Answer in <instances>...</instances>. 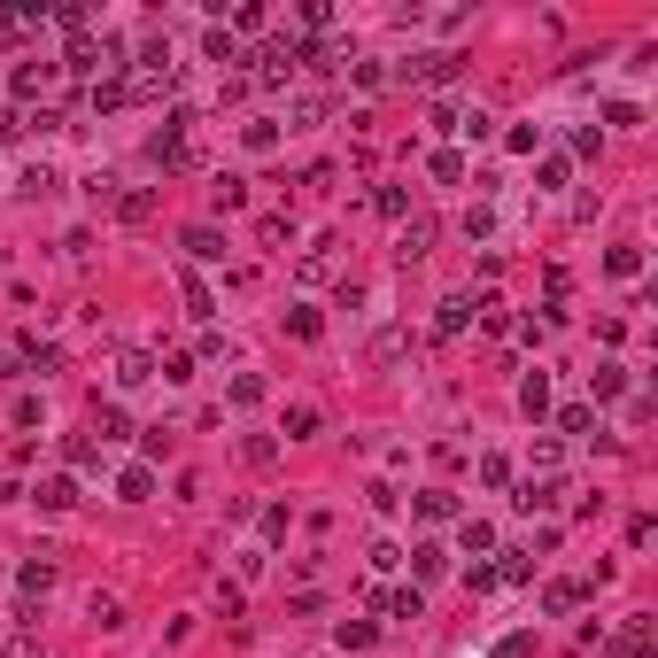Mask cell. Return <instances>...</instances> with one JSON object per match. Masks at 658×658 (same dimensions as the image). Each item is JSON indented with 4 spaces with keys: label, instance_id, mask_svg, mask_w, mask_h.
<instances>
[{
    "label": "cell",
    "instance_id": "cell-1",
    "mask_svg": "<svg viewBox=\"0 0 658 658\" xmlns=\"http://www.w3.org/2000/svg\"><path fill=\"white\" fill-rule=\"evenodd\" d=\"M179 86V62H171V39H148L140 47V62H132V78H124V93L132 101H155V93Z\"/></svg>",
    "mask_w": 658,
    "mask_h": 658
},
{
    "label": "cell",
    "instance_id": "cell-2",
    "mask_svg": "<svg viewBox=\"0 0 658 658\" xmlns=\"http://www.w3.org/2000/svg\"><path fill=\"white\" fill-rule=\"evenodd\" d=\"M651 635H658V620H651V612H628L620 628L604 635V651H612V658H658V643H651Z\"/></svg>",
    "mask_w": 658,
    "mask_h": 658
},
{
    "label": "cell",
    "instance_id": "cell-3",
    "mask_svg": "<svg viewBox=\"0 0 658 658\" xmlns=\"http://www.w3.org/2000/svg\"><path fill=\"white\" fill-rule=\"evenodd\" d=\"M480 310H496V295H488V287H480V295H449L442 310H434V333H442V341H457V333L473 326Z\"/></svg>",
    "mask_w": 658,
    "mask_h": 658
},
{
    "label": "cell",
    "instance_id": "cell-4",
    "mask_svg": "<svg viewBox=\"0 0 658 658\" xmlns=\"http://www.w3.org/2000/svg\"><path fill=\"white\" fill-rule=\"evenodd\" d=\"M434 233H442V225H434L426 210H411L403 233H395V264H426V256H434Z\"/></svg>",
    "mask_w": 658,
    "mask_h": 658
},
{
    "label": "cell",
    "instance_id": "cell-5",
    "mask_svg": "<svg viewBox=\"0 0 658 658\" xmlns=\"http://www.w3.org/2000/svg\"><path fill=\"white\" fill-rule=\"evenodd\" d=\"M465 70V55H449V47H434V55H411L403 62V78H419V86H449Z\"/></svg>",
    "mask_w": 658,
    "mask_h": 658
},
{
    "label": "cell",
    "instance_id": "cell-6",
    "mask_svg": "<svg viewBox=\"0 0 658 658\" xmlns=\"http://www.w3.org/2000/svg\"><path fill=\"white\" fill-rule=\"evenodd\" d=\"M372 612H388V620H426V597L419 589H372Z\"/></svg>",
    "mask_w": 658,
    "mask_h": 658
},
{
    "label": "cell",
    "instance_id": "cell-7",
    "mask_svg": "<svg viewBox=\"0 0 658 658\" xmlns=\"http://www.w3.org/2000/svg\"><path fill=\"white\" fill-rule=\"evenodd\" d=\"M16 589H24V597H47V589H55V558H47V550H31L24 566H16Z\"/></svg>",
    "mask_w": 658,
    "mask_h": 658
},
{
    "label": "cell",
    "instance_id": "cell-8",
    "mask_svg": "<svg viewBox=\"0 0 658 658\" xmlns=\"http://www.w3.org/2000/svg\"><path fill=\"white\" fill-rule=\"evenodd\" d=\"M148 380H155V357H148V349H117V388L132 395V388H148Z\"/></svg>",
    "mask_w": 658,
    "mask_h": 658
},
{
    "label": "cell",
    "instance_id": "cell-9",
    "mask_svg": "<svg viewBox=\"0 0 658 658\" xmlns=\"http://www.w3.org/2000/svg\"><path fill=\"white\" fill-rule=\"evenodd\" d=\"M31 504H39V511H70V504H78V480H70V473L39 480V488H31Z\"/></svg>",
    "mask_w": 658,
    "mask_h": 658
},
{
    "label": "cell",
    "instance_id": "cell-10",
    "mask_svg": "<svg viewBox=\"0 0 658 658\" xmlns=\"http://www.w3.org/2000/svg\"><path fill=\"white\" fill-rule=\"evenodd\" d=\"M411 504H419V519H426V527H449V519H457V496H449V488H419Z\"/></svg>",
    "mask_w": 658,
    "mask_h": 658
},
{
    "label": "cell",
    "instance_id": "cell-11",
    "mask_svg": "<svg viewBox=\"0 0 658 658\" xmlns=\"http://www.w3.org/2000/svg\"><path fill=\"white\" fill-rule=\"evenodd\" d=\"M558 496H566L558 480H519V496H511V504H519V511H558Z\"/></svg>",
    "mask_w": 658,
    "mask_h": 658
},
{
    "label": "cell",
    "instance_id": "cell-12",
    "mask_svg": "<svg viewBox=\"0 0 658 658\" xmlns=\"http://www.w3.org/2000/svg\"><path fill=\"white\" fill-rule=\"evenodd\" d=\"M318 403H287V419H279V434H287V442H310V434H318Z\"/></svg>",
    "mask_w": 658,
    "mask_h": 658
},
{
    "label": "cell",
    "instance_id": "cell-13",
    "mask_svg": "<svg viewBox=\"0 0 658 658\" xmlns=\"http://www.w3.org/2000/svg\"><path fill=\"white\" fill-rule=\"evenodd\" d=\"M86 628L117 635V628H124V604H117V597H101V589H93V597H86Z\"/></svg>",
    "mask_w": 658,
    "mask_h": 658
},
{
    "label": "cell",
    "instance_id": "cell-14",
    "mask_svg": "<svg viewBox=\"0 0 658 658\" xmlns=\"http://www.w3.org/2000/svg\"><path fill=\"white\" fill-rule=\"evenodd\" d=\"M186 256H194V264H217V256H225L217 225H186Z\"/></svg>",
    "mask_w": 658,
    "mask_h": 658
},
{
    "label": "cell",
    "instance_id": "cell-15",
    "mask_svg": "<svg viewBox=\"0 0 658 658\" xmlns=\"http://www.w3.org/2000/svg\"><path fill=\"white\" fill-rule=\"evenodd\" d=\"M117 496H124V504H148V496H155V473H148V465H124V473H117Z\"/></svg>",
    "mask_w": 658,
    "mask_h": 658
},
{
    "label": "cell",
    "instance_id": "cell-16",
    "mask_svg": "<svg viewBox=\"0 0 658 658\" xmlns=\"http://www.w3.org/2000/svg\"><path fill=\"white\" fill-rule=\"evenodd\" d=\"M16 364H39V372H55L62 349H55V341H39V333H24V341H16Z\"/></svg>",
    "mask_w": 658,
    "mask_h": 658
},
{
    "label": "cell",
    "instance_id": "cell-17",
    "mask_svg": "<svg viewBox=\"0 0 658 658\" xmlns=\"http://www.w3.org/2000/svg\"><path fill=\"white\" fill-rule=\"evenodd\" d=\"M55 86V62H24V70H16V101H31V93H47Z\"/></svg>",
    "mask_w": 658,
    "mask_h": 658
},
{
    "label": "cell",
    "instance_id": "cell-18",
    "mask_svg": "<svg viewBox=\"0 0 658 658\" xmlns=\"http://www.w3.org/2000/svg\"><path fill=\"white\" fill-rule=\"evenodd\" d=\"M620 388H628V364H597V372H589V395H597V403H612Z\"/></svg>",
    "mask_w": 658,
    "mask_h": 658
},
{
    "label": "cell",
    "instance_id": "cell-19",
    "mask_svg": "<svg viewBox=\"0 0 658 658\" xmlns=\"http://www.w3.org/2000/svg\"><path fill=\"white\" fill-rule=\"evenodd\" d=\"M573 604H581V581H550V589H542V612H550V620H566Z\"/></svg>",
    "mask_w": 658,
    "mask_h": 658
},
{
    "label": "cell",
    "instance_id": "cell-20",
    "mask_svg": "<svg viewBox=\"0 0 658 658\" xmlns=\"http://www.w3.org/2000/svg\"><path fill=\"white\" fill-rule=\"evenodd\" d=\"M256 240H264L271 256H279V248L295 240V217H279V210H271V217H256Z\"/></svg>",
    "mask_w": 658,
    "mask_h": 658
},
{
    "label": "cell",
    "instance_id": "cell-21",
    "mask_svg": "<svg viewBox=\"0 0 658 658\" xmlns=\"http://www.w3.org/2000/svg\"><path fill=\"white\" fill-rule=\"evenodd\" d=\"M519 411H527V419H542V411H550V380H542V372H527V380H519Z\"/></svg>",
    "mask_w": 658,
    "mask_h": 658
},
{
    "label": "cell",
    "instance_id": "cell-22",
    "mask_svg": "<svg viewBox=\"0 0 658 658\" xmlns=\"http://www.w3.org/2000/svg\"><path fill=\"white\" fill-rule=\"evenodd\" d=\"M93 434H101V442H124V434H132L124 403H101V411H93Z\"/></svg>",
    "mask_w": 658,
    "mask_h": 658
},
{
    "label": "cell",
    "instance_id": "cell-23",
    "mask_svg": "<svg viewBox=\"0 0 658 658\" xmlns=\"http://www.w3.org/2000/svg\"><path fill=\"white\" fill-rule=\"evenodd\" d=\"M117 217H124V225H148V217H155V194H148V186L117 194Z\"/></svg>",
    "mask_w": 658,
    "mask_h": 658
},
{
    "label": "cell",
    "instance_id": "cell-24",
    "mask_svg": "<svg viewBox=\"0 0 658 658\" xmlns=\"http://www.w3.org/2000/svg\"><path fill=\"white\" fill-rule=\"evenodd\" d=\"M202 55H210V62H240V39L225 24H210V31H202Z\"/></svg>",
    "mask_w": 658,
    "mask_h": 658
},
{
    "label": "cell",
    "instance_id": "cell-25",
    "mask_svg": "<svg viewBox=\"0 0 658 658\" xmlns=\"http://www.w3.org/2000/svg\"><path fill=\"white\" fill-rule=\"evenodd\" d=\"M179 295H186V310H194V318H217V295L202 287V279H194V271L179 279Z\"/></svg>",
    "mask_w": 658,
    "mask_h": 658
},
{
    "label": "cell",
    "instance_id": "cell-26",
    "mask_svg": "<svg viewBox=\"0 0 658 658\" xmlns=\"http://www.w3.org/2000/svg\"><path fill=\"white\" fill-rule=\"evenodd\" d=\"M287 333H295V341H318V333H326V318H318L310 302H295V310H287Z\"/></svg>",
    "mask_w": 658,
    "mask_h": 658
},
{
    "label": "cell",
    "instance_id": "cell-27",
    "mask_svg": "<svg viewBox=\"0 0 658 658\" xmlns=\"http://www.w3.org/2000/svg\"><path fill=\"white\" fill-rule=\"evenodd\" d=\"M372 620H341V628H333V643H341V651H372Z\"/></svg>",
    "mask_w": 658,
    "mask_h": 658
},
{
    "label": "cell",
    "instance_id": "cell-28",
    "mask_svg": "<svg viewBox=\"0 0 658 658\" xmlns=\"http://www.w3.org/2000/svg\"><path fill=\"white\" fill-rule=\"evenodd\" d=\"M302 279H310V287H318V279H333V240H318V248H310V256H302Z\"/></svg>",
    "mask_w": 658,
    "mask_h": 658
},
{
    "label": "cell",
    "instance_id": "cell-29",
    "mask_svg": "<svg viewBox=\"0 0 658 658\" xmlns=\"http://www.w3.org/2000/svg\"><path fill=\"white\" fill-rule=\"evenodd\" d=\"M93 109H124V101H132V93H124V78H93V93H86Z\"/></svg>",
    "mask_w": 658,
    "mask_h": 658
},
{
    "label": "cell",
    "instance_id": "cell-30",
    "mask_svg": "<svg viewBox=\"0 0 658 658\" xmlns=\"http://www.w3.org/2000/svg\"><path fill=\"white\" fill-rule=\"evenodd\" d=\"M589 426H597V403H566L558 411V434H589Z\"/></svg>",
    "mask_w": 658,
    "mask_h": 658
},
{
    "label": "cell",
    "instance_id": "cell-31",
    "mask_svg": "<svg viewBox=\"0 0 658 658\" xmlns=\"http://www.w3.org/2000/svg\"><path fill=\"white\" fill-rule=\"evenodd\" d=\"M426 171H434L442 186H457V179H465V155H457V148H434V163H426Z\"/></svg>",
    "mask_w": 658,
    "mask_h": 658
},
{
    "label": "cell",
    "instance_id": "cell-32",
    "mask_svg": "<svg viewBox=\"0 0 658 658\" xmlns=\"http://www.w3.org/2000/svg\"><path fill=\"white\" fill-rule=\"evenodd\" d=\"M411 573H419V581H434V573H449V558L434 550V542H419V550H411Z\"/></svg>",
    "mask_w": 658,
    "mask_h": 658
},
{
    "label": "cell",
    "instance_id": "cell-33",
    "mask_svg": "<svg viewBox=\"0 0 658 658\" xmlns=\"http://www.w3.org/2000/svg\"><path fill=\"white\" fill-rule=\"evenodd\" d=\"M372 210H380V217H411V194H403V186H380V194H372Z\"/></svg>",
    "mask_w": 658,
    "mask_h": 658
},
{
    "label": "cell",
    "instance_id": "cell-34",
    "mask_svg": "<svg viewBox=\"0 0 658 658\" xmlns=\"http://www.w3.org/2000/svg\"><path fill=\"white\" fill-rule=\"evenodd\" d=\"M604 271H612V279H635V271H643V248H612V256H604Z\"/></svg>",
    "mask_w": 658,
    "mask_h": 658
},
{
    "label": "cell",
    "instance_id": "cell-35",
    "mask_svg": "<svg viewBox=\"0 0 658 658\" xmlns=\"http://www.w3.org/2000/svg\"><path fill=\"white\" fill-rule=\"evenodd\" d=\"M457 535H465V550H473V558H480V550H496V527H488V519H465Z\"/></svg>",
    "mask_w": 658,
    "mask_h": 658
},
{
    "label": "cell",
    "instance_id": "cell-36",
    "mask_svg": "<svg viewBox=\"0 0 658 658\" xmlns=\"http://www.w3.org/2000/svg\"><path fill=\"white\" fill-rule=\"evenodd\" d=\"M496 558H504V566H496V581H527V573H535V558H527V550H496Z\"/></svg>",
    "mask_w": 658,
    "mask_h": 658
},
{
    "label": "cell",
    "instance_id": "cell-37",
    "mask_svg": "<svg viewBox=\"0 0 658 658\" xmlns=\"http://www.w3.org/2000/svg\"><path fill=\"white\" fill-rule=\"evenodd\" d=\"M155 380H194V357H186V349H171V357L155 364Z\"/></svg>",
    "mask_w": 658,
    "mask_h": 658
},
{
    "label": "cell",
    "instance_id": "cell-38",
    "mask_svg": "<svg viewBox=\"0 0 658 658\" xmlns=\"http://www.w3.org/2000/svg\"><path fill=\"white\" fill-rule=\"evenodd\" d=\"M395 357H403V333H395V326L372 333V364H395Z\"/></svg>",
    "mask_w": 658,
    "mask_h": 658
},
{
    "label": "cell",
    "instance_id": "cell-39",
    "mask_svg": "<svg viewBox=\"0 0 658 658\" xmlns=\"http://www.w3.org/2000/svg\"><path fill=\"white\" fill-rule=\"evenodd\" d=\"M457 132H465V140H488V132H496V117H488V109H465V117H457Z\"/></svg>",
    "mask_w": 658,
    "mask_h": 658
},
{
    "label": "cell",
    "instance_id": "cell-40",
    "mask_svg": "<svg viewBox=\"0 0 658 658\" xmlns=\"http://www.w3.org/2000/svg\"><path fill=\"white\" fill-rule=\"evenodd\" d=\"M62 457H70V465H93V457H101V442H93V434H70V442H62Z\"/></svg>",
    "mask_w": 658,
    "mask_h": 658
},
{
    "label": "cell",
    "instance_id": "cell-41",
    "mask_svg": "<svg viewBox=\"0 0 658 658\" xmlns=\"http://www.w3.org/2000/svg\"><path fill=\"white\" fill-rule=\"evenodd\" d=\"M24 124H31L24 109H8V101H0V148H8V140H24Z\"/></svg>",
    "mask_w": 658,
    "mask_h": 658
},
{
    "label": "cell",
    "instance_id": "cell-42",
    "mask_svg": "<svg viewBox=\"0 0 658 658\" xmlns=\"http://www.w3.org/2000/svg\"><path fill=\"white\" fill-rule=\"evenodd\" d=\"M240 140H248V148H256V155H271V148H279V124H248Z\"/></svg>",
    "mask_w": 658,
    "mask_h": 658
},
{
    "label": "cell",
    "instance_id": "cell-43",
    "mask_svg": "<svg viewBox=\"0 0 658 658\" xmlns=\"http://www.w3.org/2000/svg\"><path fill=\"white\" fill-rule=\"evenodd\" d=\"M535 179H542V186H566V179H573V163H566V155H542Z\"/></svg>",
    "mask_w": 658,
    "mask_h": 658
},
{
    "label": "cell",
    "instance_id": "cell-44",
    "mask_svg": "<svg viewBox=\"0 0 658 658\" xmlns=\"http://www.w3.org/2000/svg\"><path fill=\"white\" fill-rule=\"evenodd\" d=\"M233 403H240V411H248V403H264V380H256V372H240V380H233Z\"/></svg>",
    "mask_w": 658,
    "mask_h": 658
},
{
    "label": "cell",
    "instance_id": "cell-45",
    "mask_svg": "<svg viewBox=\"0 0 658 658\" xmlns=\"http://www.w3.org/2000/svg\"><path fill=\"white\" fill-rule=\"evenodd\" d=\"M496 658H535V635H504V643H496Z\"/></svg>",
    "mask_w": 658,
    "mask_h": 658
}]
</instances>
